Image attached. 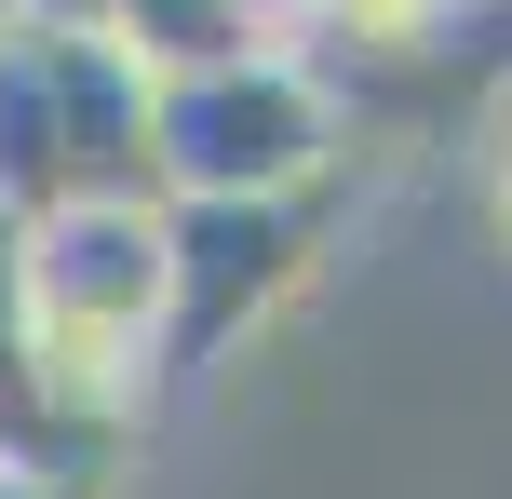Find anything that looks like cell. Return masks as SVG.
Returning <instances> with one entry per match:
<instances>
[{
  "label": "cell",
  "mask_w": 512,
  "mask_h": 499,
  "mask_svg": "<svg viewBox=\"0 0 512 499\" xmlns=\"http://www.w3.org/2000/svg\"><path fill=\"white\" fill-rule=\"evenodd\" d=\"M0 27H14V0H0Z\"/></svg>",
  "instance_id": "30bf717a"
},
{
  "label": "cell",
  "mask_w": 512,
  "mask_h": 499,
  "mask_svg": "<svg viewBox=\"0 0 512 499\" xmlns=\"http://www.w3.org/2000/svg\"><path fill=\"white\" fill-rule=\"evenodd\" d=\"M472 149H486V230H499V257H512V54H499L486 108H472Z\"/></svg>",
  "instance_id": "8992f818"
},
{
  "label": "cell",
  "mask_w": 512,
  "mask_h": 499,
  "mask_svg": "<svg viewBox=\"0 0 512 499\" xmlns=\"http://www.w3.org/2000/svg\"><path fill=\"white\" fill-rule=\"evenodd\" d=\"M243 14H256V27H270V14H283V0H243Z\"/></svg>",
  "instance_id": "9c48e42d"
},
{
  "label": "cell",
  "mask_w": 512,
  "mask_h": 499,
  "mask_svg": "<svg viewBox=\"0 0 512 499\" xmlns=\"http://www.w3.org/2000/svg\"><path fill=\"white\" fill-rule=\"evenodd\" d=\"M0 499H95V473H0Z\"/></svg>",
  "instance_id": "52a82bcc"
},
{
  "label": "cell",
  "mask_w": 512,
  "mask_h": 499,
  "mask_svg": "<svg viewBox=\"0 0 512 499\" xmlns=\"http://www.w3.org/2000/svg\"><path fill=\"white\" fill-rule=\"evenodd\" d=\"M310 257H324L310 203H162V270H176V297H162V378L230 365L310 284Z\"/></svg>",
  "instance_id": "3957f363"
},
{
  "label": "cell",
  "mask_w": 512,
  "mask_h": 499,
  "mask_svg": "<svg viewBox=\"0 0 512 499\" xmlns=\"http://www.w3.org/2000/svg\"><path fill=\"white\" fill-rule=\"evenodd\" d=\"M108 41L135 54V68H203V54L256 41L243 0H108Z\"/></svg>",
  "instance_id": "5b68a950"
},
{
  "label": "cell",
  "mask_w": 512,
  "mask_h": 499,
  "mask_svg": "<svg viewBox=\"0 0 512 499\" xmlns=\"http://www.w3.org/2000/svg\"><path fill=\"white\" fill-rule=\"evenodd\" d=\"M27 27H108V0H14Z\"/></svg>",
  "instance_id": "ba28073f"
},
{
  "label": "cell",
  "mask_w": 512,
  "mask_h": 499,
  "mask_svg": "<svg viewBox=\"0 0 512 499\" xmlns=\"http://www.w3.org/2000/svg\"><path fill=\"white\" fill-rule=\"evenodd\" d=\"M0 473H14V459H0Z\"/></svg>",
  "instance_id": "8fae6325"
},
{
  "label": "cell",
  "mask_w": 512,
  "mask_h": 499,
  "mask_svg": "<svg viewBox=\"0 0 512 499\" xmlns=\"http://www.w3.org/2000/svg\"><path fill=\"white\" fill-rule=\"evenodd\" d=\"M337 149H351V95L270 27L203 68H149L162 203H324Z\"/></svg>",
  "instance_id": "6da1fadb"
},
{
  "label": "cell",
  "mask_w": 512,
  "mask_h": 499,
  "mask_svg": "<svg viewBox=\"0 0 512 499\" xmlns=\"http://www.w3.org/2000/svg\"><path fill=\"white\" fill-rule=\"evenodd\" d=\"M472 27V0H283L270 41H297L310 68L351 95V81H391V68H432L445 41Z\"/></svg>",
  "instance_id": "277c9868"
},
{
  "label": "cell",
  "mask_w": 512,
  "mask_h": 499,
  "mask_svg": "<svg viewBox=\"0 0 512 499\" xmlns=\"http://www.w3.org/2000/svg\"><path fill=\"white\" fill-rule=\"evenodd\" d=\"M0 203H162L149 162V68L108 27H0Z\"/></svg>",
  "instance_id": "7a4b0ae2"
}]
</instances>
